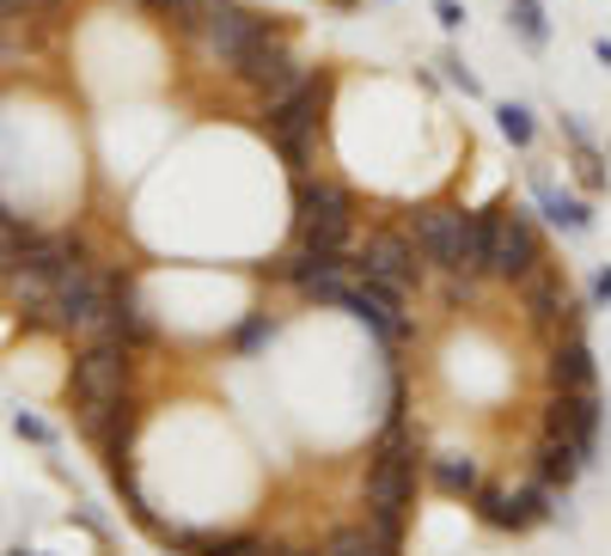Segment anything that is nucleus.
Here are the masks:
<instances>
[{
	"label": "nucleus",
	"instance_id": "nucleus-33",
	"mask_svg": "<svg viewBox=\"0 0 611 556\" xmlns=\"http://www.w3.org/2000/svg\"><path fill=\"white\" fill-rule=\"evenodd\" d=\"M336 7H355V0H336Z\"/></svg>",
	"mask_w": 611,
	"mask_h": 556
},
{
	"label": "nucleus",
	"instance_id": "nucleus-23",
	"mask_svg": "<svg viewBox=\"0 0 611 556\" xmlns=\"http://www.w3.org/2000/svg\"><path fill=\"white\" fill-rule=\"evenodd\" d=\"M495 129H502L507 147H532V135H538V122H532L526 105H495Z\"/></svg>",
	"mask_w": 611,
	"mask_h": 556
},
{
	"label": "nucleus",
	"instance_id": "nucleus-10",
	"mask_svg": "<svg viewBox=\"0 0 611 556\" xmlns=\"http://www.w3.org/2000/svg\"><path fill=\"white\" fill-rule=\"evenodd\" d=\"M269 19L264 13H251V7H239V0H221L214 7V19L202 25V62L208 67H221V74H239V62H245V50L257 43V31H264Z\"/></svg>",
	"mask_w": 611,
	"mask_h": 556
},
{
	"label": "nucleus",
	"instance_id": "nucleus-11",
	"mask_svg": "<svg viewBox=\"0 0 611 556\" xmlns=\"http://www.w3.org/2000/svg\"><path fill=\"white\" fill-rule=\"evenodd\" d=\"M471 502H478L483 526H502V532H532V526H545L550 520V490L545 483H526V490H490V483H483Z\"/></svg>",
	"mask_w": 611,
	"mask_h": 556
},
{
	"label": "nucleus",
	"instance_id": "nucleus-31",
	"mask_svg": "<svg viewBox=\"0 0 611 556\" xmlns=\"http://www.w3.org/2000/svg\"><path fill=\"white\" fill-rule=\"evenodd\" d=\"M276 556H324V550H276Z\"/></svg>",
	"mask_w": 611,
	"mask_h": 556
},
{
	"label": "nucleus",
	"instance_id": "nucleus-8",
	"mask_svg": "<svg viewBox=\"0 0 611 556\" xmlns=\"http://www.w3.org/2000/svg\"><path fill=\"white\" fill-rule=\"evenodd\" d=\"M239 79L251 86L264 105H276V98H288L293 86L306 79V62L293 55V38H288V25L281 19H269L264 31H257V43L245 50V62H239Z\"/></svg>",
	"mask_w": 611,
	"mask_h": 556
},
{
	"label": "nucleus",
	"instance_id": "nucleus-28",
	"mask_svg": "<svg viewBox=\"0 0 611 556\" xmlns=\"http://www.w3.org/2000/svg\"><path fill=\"white\" fill-rule=\"evenodd\" d=\"M435 19L447 31H459V25H465V7H459V0H435Z\"/></svg>",
	"mask_w": 611,
	"mask_h": 556
},
{
	"label": "nucleus",
	"instance_id": "nucleus-14",
	"mask_svg": "<svg viewBox=\"0 0 611 556\" xmlns=\"http://www.w3.org/2000/svg\"><path fill=\"white\" fill-rule=\"evenodd\" d=\"M0 300L19 312V324H50V306H55V276L37 264H19L13 276H0Z\"/></svg>",
	"mask_w": 611,
	"mask_h": 556
},
{
	"label": "nucleus",
	"instance_id": "nucleus-1",
	"mask_svg": "<svg viewBox=\"0 0 611 556\" xmlns=\"http://www.w3.org/2000/svg\"><path fill=\"white\" fill-rule=\"evenodd\" d=\"M410 238H416V252H422L428 269H447V276L483 281L490 238H483V221L471 209H416Z\"/></svg>",
	"mask_w": 611,
	"mask_h": 556
},
{
	"label": "nucleus",
	"instance_id": "nucleus-7",
	"mask_svg": "<svg viewBox=\"0 0 611 556\" xmlns=\"http://www.w3.org/2000/svg\"><path fill=\"white\" fill-rule=\"evenodd\" d=\"M50 331L67 336H110V276H98L93 257L86 264H67L55 276V306H50Z\"/></svg>",
	"mask_w": 611,
	"mask_h": 556
},
{
	"label": "nucleus",
	"instance_id": "nucleus-25",
	"mask_svg": "<svg viewBox=\"0 0 611 556\" xmlns=\"http://www.w3.org/2000/svg\"><path fill=\"white\" fill-rule=\"evenodd\" d=\"M440 67H447V86H459V93H483V86H478V74H471V67L465 62H459V50H447V55H440Z\"/></svg>",
	"mask_w": 611,
	"mask_h": 556
},
{
	"label": "nucleus",
	"instance_id": "nucleus-15",
	"mask_svg": "<svg viewBox=\"0 0 611 556\" xmlns=\"http://www.w3.org/2000/svg\"><path fill=\"white\" fill-rule=\"evenodd\" d=\"M110 336L129 343V349L160 343V324H153V312H147L141 293H135V276H110Z\"/></svg>",
	"mask_w": 611,
	"mask_h": 556
},
{
	"label": "nucleus",
	"instance_id": "nucleus-29",
	"mask_svg": "<svg viewBox=\"0 0 611 556\" xmlns=\"http://www.w3.org/2000/svg\"><path fill=\"white\" fill-rule=\"evenodd\" d=\"M587 300H593V306H611V269H599V276H593V293H587Z\"/></svg>",
	"mask_w": 611,
	"mask_h": 556
},
{
	"label": "nucleus",
	"instance_id": "nucleus-17",
	"mask_svg": "<svg viewBox=\"0 0 611 556\" xmlns=\"http://www.w3.org/2000/svg\"><path fill=\"white\" fill-rule=\"evenodd\" d=\"M587 471V452L562 435H545L538 440V483L545 490H575V477Z\"/></svg>",
	"mask_w": 611,
	"mask_h": 556
},
{
	"label": "nucleus",
	"instance_id": "nucleus-12",
	"mask_svg": "<svg viewBox=\"0 0 611 556\" xmlns=\"http://www.w3.org/2000/svg\"><path fill=\"white\" fill-rule=\"evenodd\" d=\"M519 306H526V318L538 331H557V324L575 331V318H581V306L569 300V281H562L557 264H538L526 281H519Z\"/></svg>",
	"mask_w": 611,
	"mask_h": 556
},
{
	"label": "nucleus",
	"instance_id": "nucleus-32",
	"mask_svg": "<svg viewBox=\"0 0 611 556\" xmlns=\"http://www.w3.org/2000/svg\"><path fill=\"white\" fill-rule=\"evenodd\" d=\"M7 556H37V550H7Z\"/></svg>",
	"mask_w": 611,
	"mask_h": 556
},
{
	"label": "nucleus",
	"instance_id": "nucleus-22",
	"mask_svg": "<svg viewBox=\"0 0 611 556\" xmlns=\"http://www.w3.org/2000/svg\"><path fill=\"white\" fill-rule=\"evenodd\" d=\"M507 19H514V31L532 43V50H545V43H550V25H545V7H538V0H514Z\"/></svg>",
	"mask_w": 611,
	"mask_h": 556
},
{
	"label": "nucleus",
	"instance_id": "nucleus-26",
	"mask_svg": "<svg viewBox=\"0 0 611 556\" xmlns=\"http://www.w3.org/2000/svg\"><path fill=\"white\" fill-rule=\"evenodd\" d=\"M67 0H0V19H37V13H55Z\"/></svg>",
	"mask_w": 611,
	"mask_h": 556
},
{
	"label": "nucleus",
	"instance_id": "nucleus-19",
	"mask_svg": "<svg viewBox=\"0 0 611 556\" xmlns=\"http://www.w3.org/2000/svg\"><path fill=\"white\" fill-rule=\"evenodd\" d=\"M428 483H435L440 495H459V502H471V495L483 490V471H478V459H459V452H452V459H435V464H428Z\"/></svg>",
	"mask_w": 611,
	"mask_h": 556
},
{
	"label": "nucleus",
	"instance_id": "nucleus-6",
	"mask_svg": "<svg viewBox=\"0 0 611 556\" xmlns=\"http://www.w3.org/2000/svg\"><path fill=\"white\" fill-rule=\"evenodd\" d=\"M478 221H483V238H490V264H483V276H490V281L519 288L532 269L545 264V238H538V226H532L526 209L490 202V209H478Z\"/></svg>",
	"mask_w": 611,
	"mask_h": 556
},
{
	"label": "nucleus",
	"instance_id": "nucleus-4",
	"mask_svg": "<svg viewBox=\"0 0 611 556\" xmlns=\"http://www.w3.org/2000/svg\"><path fill=\"white\" fill-rule=\"evenodd\" d=\"M293 238L319 257H349V238H355V196L324 172L293 178Z\"/></svg>",
	"mask_w": 611,
	"mask_h": 556
},
{
	"label": "nucleus",
	"instance_id": "nucleus-5",
	"mask_svg": "<svg viewBox=\"0 0 611 556\" xmlns=\"http://www.w3.org/2000/svg\"><path fill=\"white\" fill-rule=\"evenodd\" d=\"M416 435L404 416H392L379 447H373V464H367V514L379 520H404L410 514V495H416Z\"/></svg>",
	"mask_w": 611,
	"mask_h": 556
},
{
	"label": "nucleus",
	"instance_id": "nucleus-9",
	"mask_svg": "<svg viewBox=\"0 0 611 556\" xmlns=\"http://www.w3.org/2000/svg\"><path fill=\"white\" fill-rule=\"evenodd\" d=\"M355 276H373V281H386V288L410 293L416 281H422V252H416L410 233H398V226H379V233L361 238Z\"/></svg>",
	"mask_w": 611,
	"mask_h": 556
},
{
	"label": "nucleus",
	"instance_id": "nucleus-3",
	"mask_svg": "<svg viewBox=\"0 0 611 556\" xmlns=\"http://www.w3.org/2000/svg\"><path fill=\"white\" fill-rule=\"evenodd\" d=\"M324 110H331V74H306L288 98L264 105V135L288 159L293 178H306V159H312V147L324 135Z\"/></svg>",
	"mask_w": 611,
	"mask_h": 556
},
{
	"label": "nucleus",
	"instance_id": "nucleus-18",
	"mask_svg": "<svg viewBox=\"0 0 611 556\" xmlns=\"http://www.w3.org/2000/svg\"><path fill=\"white\" fill-rule=\"evenodd\" d=\"M550 379H557V392H587V385L599 379V367H593V349H587V336H562L557 343V355H550Z\"/></svg>",
	"mask_w": 611,
	"mask_h": 556
},
{
	"label": "nucleus",
	"instance_id": "nucleus-16",
	"mask_svg": "<svg viewBox=\"0 0 611 556\" xmlns=\"http://www.w3.org/2000/svg\"><path fill=\"white\" fill-rule=\"evenodd\" d=\"M165 544L190 556H276L257 532H165Z\"/></svg>",
	"mask_w": 611,
	"mask_h": 556
},
{
	"label": "nucleus",
	"instance_id": "nucleus-13",
	"mask_svg": "<svg viewBox=\"0 0 611 556\" xmlns=\"http://www.w3.org/2000/svg\"><path fill=\"white\" fill-rule=\"evenodd\" d=\"M545 435L575 440V447L593 459V447H599V392L593 385H587V392H557V404H550V416H545Z\"/></svg>",
	"mask_w": 611,
	"mask_h": 556
},
{
	"label": "nucleus",
	"instance_id": "nucleus-30",
	"mask_svg": "<svg viewBox=\"0 0 611 556\" xmlns=\"http://www.w3.org/2000/svg\"><path fill=\"white\" fill-rule=\"evenodd\" d=\"M593 55H599V62L611 67V38H599V43H593Z\"/></svg>",
	"mask_w": 611,
	"mask_h": 556
},
{
	"label": "nucleus",
	"instance_id": "nucleus-20",
	"mask_svg": "<svg viewBox=\"0 0 611 556\" xmlns=\"http://www.w3.org/2000/svg\"><path fill=\"white\" fill-rule=\"evenodd\" d=\"M538 209H545L550 226H562V233H587V226H593V209H587L581 196H569V190L538 184Z\"/></svg>",
	"mask_w": 611,
	"mask_h": 556
},
{
	"label": "nucleus",
	"instance_id": "nucleus-27",
	"mask_svg": "<svg viewBox=\"0 0 611 556\" xmlns=\"http://www.w3.org/2000/svg\"><path fill=\"white\" fill-rule=\"evenodd\" d=\"M13 428H19L25 440H37V447H55V428L43 423V416H31V410H19V416H13Z\"/></svg>",
	"mask_w": 611,
	"mask_h": 556
},
{
	"label": "nucleus",
	"instance_id": "nucleus-2",
	"mask_svg": "<svg viewBox=\"0 0 611 556\" xmlns=\"http://www.w3.org/2000/svg\"><path fill=\"white\" fill-rule=\"evenodd\" d=\"M135 349L117 343V336H93V343L74 355V373H67V397H74V410H81V428L93 435L110 410H117L122 397H129V373H135Z\"/></svg>",
	"mask_w": 611,
	"mask_h": 556
},
{
	"label": "nucleus",
	"instance_id": "nucleus-24",
	"mask_svg": "<svg viewBox=\"0 0 611 556\" xmlns=\"http://www.w3.org/2000/svg\"><path fill=\"white\" fill-rule=\"evenodd\" d=\"M264 343H276V318H269V312H251L239 331H233V349H239V355H257Z\"/></svg>",
	"mask_w": 611,
	"mask_h": 556
},
{
	"label": "nucleus",
	"instance_id": "nucleus-21",
	"mask_svg": "<svg viewBox=\"0 0 611 556\" xmlns=\"http://www.w3.org/2000/svg\"><path fill=\"white\" fill-rule=\"evenodd\" d=\"M324 556H398V550H386V544L373 538V526L361 520V526H336L324 538Z\"/></svg>",
	"mask_w": 611,
	"mask_h": 556
}]
</instances>
